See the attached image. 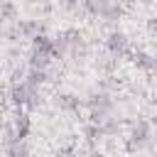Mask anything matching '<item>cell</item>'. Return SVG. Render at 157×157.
I'll list each match as a JSON object with an SVG mask.
<instances>
[{
	"label": "cell",
	"instance_id": "3",
	"mask_svg": "<svg viewBox=\"0 0 157 157\" xmlns=\"http://www.w3.org/2000/svg\"><path fill=\"white\" fill-rule=\"evenodd\" d=\"M61 108H76L78 105V101H76V96H69V93H64V96H59V101H56Z\"/></svg>",
	"mask_w": 157,
	"mask_h": 157
},
{
	"label": "cell",
	"instance_id": "4",
	"mask_svg": "<svg viewBox=\"0 0 157 157\" xmlns=\"http://www.w3.org/2000/svg\"><path fill=\"white\" fill-rule=\"evenodd\" d=\"M10 157H27V150L20 147V145H15V147L10 150Z\"/></svg>",
	"mask_w": 157,
	"mask_h": 157
},
{
	"label": "cell",
	"instance_id": "1",
	"mask_svg": "<svg viewBox=\"0 0 157 157\" xmlns=\"http://www.w3.org/2000/svg\"><path fill=\"white\" fill-rule=\"evenodd\" d=\"M147 140H150V128H147V123H137V125L132 128L130 145H132V147H140V145H145Z\"/></svg>",
	"mask_w": 157,
	"mask_h": 157
},
{
	"label": "cell",
	"instance_id": "2",
	"mask_svg": "<svg viewBox=\"0 0 157 157\" xmlns=\"http://www.w3.org/2000/svg\"><path fill=\"white\" fill-rule=\"evenodd\" d=\"M108 47H110L113 52H120V49L125 47V37H123L120 32H113V34L108 37Z\"/></svg>",
	"mask_w": 157,
	"mask_h": 157
}]
</instances>
